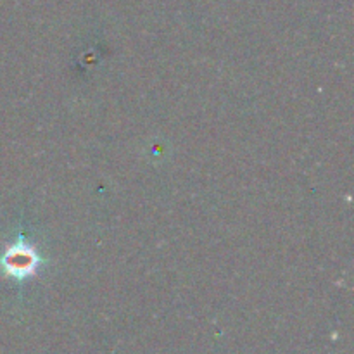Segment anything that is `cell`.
Returning a JSON list of instances; mask_svg holds the SVG:
<instances>
[{
    "label": "cell",
    "mask_w": 354,
    "mask_h": 354,
    "mask_svg": "<svg viewBox=\"0 0 354 354\" xmlns=\"http://www.w3.org/2000/svg\"><path fill=\"white\" fill-rule=\"evenodd\" d=\"M41 263H44V259L40 258V254L30 244H26L23 237H19L16 244L9 245V249L0 258L3 272L17 280H24L35 275Z\"/></svg>",
    "instance_id": "1"
}]
</instances>
